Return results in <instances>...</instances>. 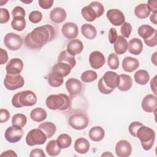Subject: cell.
<instances>
[{"label": "cell", "mask_w": 157, "mask_h": 157, "mask_svg": "<svg viewBox=\"0 0 157 157\" xmlns=\"http://www.w3.org/2000/svg\"><path fill=\"white\" fill-rule=\"evenodd\" d=\"M56 36V30L50 25H45L34 28L25 38V44L31 49H40L52 41Z\"/></svg>", "instance_id": "1"}, {"label": "cell", "mask_w": 157, "mask_h": 157, "mask_svg": "<svg viewBox=\"0 0 157 157\" xmlns=\"http://www.w3.org/2000/svg\"><path fill=\"white\" fill-rule=\"evenodd\" d=\"M47 107L51 110H66L70 107V98L63 93L58 94H51L48 96L45 101Z\"/></svg>", "instance_id": "2"}, {"label": "cell", "mask_w": 157, "mask_h": 157, "mask_svg": "<svg viewBox=\"0 0 157 157\" xmlns=\"http://www.w3.org/2000/svg\"><path fill=\"white\" fill-rule=\"evenodd\" d=\"M36 102V95L30 90L18 92L14 94L12 99V104L16 108H21L24 106H33Z\"/></svg>", "instance_id": "3"}, {"label": "cell", "mask_w": 157, "mask_h": 157, "mask_svg": "<svg viewBox=\"0 0 157 157\" xmlns=\"http://www.w3.org/2000/svg\"><path fill=\"white\" fill-rule=\"evenodd\" d=\"M136 137L140 140L142 148L145 150H149L153 146L155 139V132L150 128L143 125L138 129L136 133Z\"/></svg>", "instance_id": "4"}, {"label": "cell", "mask_w": 157, "mask_h": 157, "mask_svg": "<svg viewBox=\"0 0 157 157\" xmlns=\"http://www.w3.org/2000/svg\"><path fill=\"white\" fill-rule=\"evenodd\" d=\"M47 139L46 134L39 128L31 130L26 137V142L29 146L42 145Z\"/></svg>", "instance_id": "5"}, {"label": "cell", "mask_w": 157, "mask_h": 157, "mask_svg": "<svg viewBox=\"0 0 157 157\" xmlns=\"http://www.w3.org/2000/svg\"><path fill=\"white\" fill-rule=\"evenodd\" d=\"M25 80L20 75L6 74L4 80V85L9 90H15L23 86Z\"/></svg>", "instance_id": "6"}, {"label": "cell", "mask_w": 157, "mask_h": 157, "mask_svg": "<svg viewBox=\"0 0 157 157\" xmlns=\"http://www.w3.org/2000/svg\"><path fill=\"white\" fill-rule=\"evenodd\" d=\"M88 118L83 113H75L72 115L68 120L69 124L74 129L82 130L87 127Z\"/></svg>", "instance_id": "7"}, {"label": "cell", "mask_w": 157, "mask_h": 157, "mask_svg": "<svg viewBox=\"0 0 157 157\" xmlns=\"http://www.w3.org/2000/svg\"><path fill=\"white\" fill-rule=\"evenodd\" d=\"M5 46L10 50H19L23 44V40L20 36L13 33H7L4 39Z\"/></svg>", "instance_id": "8"}, {"label": "cell", "mask_w": 157, "mask_h": 157, "mask_svg": "<svg viewBox=\"0 0 157 157\" xmlns=\"http://www.w3.org/2000/svg\"><path fill=\"white\" fill-rule=\"evenodd\" d=\"M23 131L21 127L17 125L9 126L5 131L6 139L10 143H17L20 141L23 136Z\"/></svg>", "instance_id": "9"}, {"label": "cell", "mask_w": 157, "mask_h": 157, "mask_svg": "<svg viewBox=\"0 0 157 157\" xmlns=\"http://www.w3.org/2000/svg\"><path fill=\"white\" fill-rule=\"evenodd\" d=\"M107 18L114 26H120L124 23L125 17L123 12L118 9H110L107 12Z\"/></svg>", "instance_id": "10"}, {"label": "cell", "mask_w": 157, "mask_h": 157, "mask_svg": "<svg viewBox=\"0 0 157 157\" xmlns=\"http://www.w3.org/2000/svg\"><path fill=\"white\" fill-rule=\"evenodd\" d=\"M23 68V63L20 58L11 59L6 65V70L7 74L18 75L22 71Z\"/></svg>", "instance_id": "11"}, {"label": "cell", "mask_w": 157, "mask_h": 157, "mask_svg": "<svg viewBox=\"0 0 157 157\" xmlns=\"http://www.w3.org/2000/svg\"><path fill=\"white\" fill-rule=\"evenodd\" d=\"M102 78L105 85L113 90L118 86L120 82L119 75L113 71L106 72L102 77Z\"/></svg>", "instance_id": "12"}, {"label": "cell", "mask_w": 157, "mask_h": 157, "mask_svg": "<svg viewBox=\"0 0 157 157\" xmlns=\"http://www.w3.org/2000/svg\"><path fill=\"white\" fill-rule=\"evenodd\" d=\"M65 85L71 97L78 95L82 91V84L78 79L70 78L66 82Z\"/></svg>", "instance_id": "13"}, {"label": "cell", "mask_w": 157, "mask_h": 157, "mask_svg": "<svg viewBox=\"0 0 157 157\" xmlns=\"http://www.w3.org/2000/svg\"><path fill=\"white\" fill-rule=\"evenodd\" d=\"M141 106L142 109L148 113L155 112L157 107V98L153 94H147L142 99Z\"/></svg>", "instance_id": "14"}, {"label": "cell", "mask_w": 157, "mask_h": 157, "mask_svg": "<svg viewBox=\"0 0 157 157\" xmlns=\"http://www.w3.org/2000/svg\"><path fill=\"white\" fill-rule=\"evenodd\" d=\"M132 152V147L130 143L126 140L118 141L115 145V153L118 157H128Z\"/></svg>", "instance_id": "15"}, {"label": "cell", "mask_w": 157, "mask_h": 157, "mask_svg": "<svg viewBox=\"0 0 157 157\" xmlns=\"http://www.w3.org/2000/svg\"><path fill=\"white\" fill-rule=\"evenodd\" d=\"M63 35L68 39H74L78 34L77 25L72 22H67L64 23L61 28Z\"/></svg>", "instance_id": "16"}, {"label": "cell", "mask_w": 157, "mask_h": 157, "mask_svg": "<svg viewBox=\"0 0 157 157\" xmlns=\"http://www.w3.org/2000/svg\"><path fill=\"white\" fill-rule=\"evenodd\" d=\"M89 62L93 69H98L105 64V59L101 52L99 51H94L90 55Z\"/></svg>", "instance_id": "17"}, {"label": "cell", "mask_w": 157, "mask_h": 157, "mask_svg": "<svg viewBox=\"0 0 157 157\" xmlns=\"http://www.w3.org/2000/svg\"><path fill=\"white\" fill-rule=\"evenodd\" d=\"M83 49V45L79 39H72L67 45L66 51L70 55L75 56L80 54Z\"/></svg>", "instance_id": "18"}, {"label": "cell", "mask_w": 157, "mask_h": 157, "mask_svg": "<svg viewBox=\"0 0 157 157\" xmlns=\"http://www.w3.org/2000/svg\"><path fill=\"white\" fill-rule=\"evenodd\" d=\"M66 12L61 7H55L50 13V20L56 23H61L66 18Z\"/></svg>", "instance_id": "19"}, {"label": "cell", "mask_w": 157, "mask_h": 157, "mask_svg": "<svg viewBox=\"0 0 157 157\" xmlns=\"http://www.w3.org/2000/svg\"><path fill=\"white\" fill-rule=\"evenodd\" d=\"M139 66V61L137 59L131 56L125 57L122 61V68L128 72H132Z\"/></svg>", "instance_id": "20"}, {"label": "cell", "mask_w": 157, "mask_h": 157, "mask_svg": "<svg viewBox=\"0 0 157 157\" xmlns=\"http://www.w3.org/2000/svg\"><path fill=\"white\" fill-rule=\"evenodd\" d=\"M128 51L130 53L138 55L140 54L143 50V44L140 39L139 38H133L129 40L128 42Z\"/></svg>", "instance_id": "21"}, {"label": "cell", "mask_w": 157, "mask_h": 157, "mask_svg": "<svg viewBox=\"0 0 157 157\" xmlns=\"http://www.w3.org/2000/svg\"><path fill=\"white\" fill-rule=\"evenodd\" d=\"M113 44L114 50L118 55H122L128 50V42L122 36H118L117 40Z\"/></svg>", "instance_id": "22"}, {"label": "cell", "mask_w": 157, "mask_h": 157, "mask_svg": "<svg viewBox=\"0 0 157 157\" xmlns=\"http://www.w3.org/2000/svg\"><path fill=\"white\" fill-rule=\"evenodd\" d=\"M90 147V145L87 139L83 137L77 139L74 144L75 150L80 154L86 153Z\"/></svg>", "instance_id": "23"}, {"label": "cell", "mask_w": 157, "mask_h": 157, "mask_svg": "<svg viewBox=\"0 0 157 157\" xmlns=\"http://www.w3.org/2000/svg\"><path fill=\"white\" fill-rule=\"evenodd\" d=\"M120 82L117 88L122 91H126L131 89L132 85L131 77L126 74H121L119 75Z\"/></svg>", "instance_id": "24"}, {"label": "cell", "mask_w": 157, "mask_h": 157, "mask_svg": "<svg viewBox=\"0 0 157 157\" xmlns=\"http://www.w3.org/2000/svg\"><path fill=\"white\" fill-rule=\"evenodd\" d=\"M105 136L104 129L101 126H94L89 131V137L94 142H99Z\"/></svg>", "instance_id": "25"}, {"label": "cell", "mask_w": 157, "mask_h": 157, "mask_svg": "<svg viewBox=\"0 0 157 157\" xmlns=\"http://www.w3.org/2000/svg\"><path fill=\"white\" fill-rule=\"evenodd\" d=\"M81 32L85 37L90 40L94 39L97 35L96 28L88 23H85L81 26Z\"/></svg>", "instance_id": "26"}, {"label": "cell", "mask_w": 157, "mask_h": 157, "mask_svg": "<svg viewBox=\"0 0 157 157\" xmlns=\"http://www.w3.org/2000/svg\"><path fill=\"white\" fill-rule=\"evenodd\" d=\"M72 69V67L67 63L64 62H58L52 67V71L59 73L63 77L68 75Z\"/></svg>", "instance_id": "27"}, {"label": "cell", "mask_w": 157, "mask_h": 157, "mask_svg": "<svg viewBox=\"0 0 157 157\" xmlns=\"http://www.w3.org/2000/svg\"><path fill=\"white\" fill-rule=\"evenodd\" d=\"M48 82L53 87H59L63 83V77L57 72L52 71L48 75Z\"/></svg>", "instance_id": "28"}, {"label": "cell", "mask_w": 157, "mask_h": 157, "mask_svg": "<svg viewBox=\"0 0 157 157\" xmlns=\"http://www.w3.org/2000/svg\"><path fill=\"white\" fill-rule=\"evenodd\" d=\"M47 116V112L42 108L36 107L31 110L30 117L34 121L42 122L46 119Z\"/></svg>", "instance_id": "29"}, {"label": "cell", "mask_w": 157, "mask_h": 157, "mask_svg": "<svg viewBox=\"0 0 157 157\" xmlns=\"http://www.w3.org/2000/svg\"><path fill=\"white\" fill-rule=\"evenodd\" d=\"M38 128L40 129L47 136V138L52 137L55 133L56 127L53 123L50 121H45L40 124Z\"/></svg>", "instance_id": "30"}, {"label": "cell", "mask_w": 157, "mask_h": 157, "mask_svg": "<svg viewBox=\"0 0 157 157\" xmlns=\"http://www.w3.org/2000/svg\"><path fill=\"white\" fill-rule=\"evenodd\" d=\"M156 30L152 26L148 25H143L140 26L137 30L138 34L144 39V40L150 39Z\"/></svg>", "instance_id": "31"}, {"label": "cell", "mask_w": 157, "mask_h": 157, "mask_svg": "<svg viewBox=\"0 0 157 157\" xmlns=\"http://www.w3.org/2000/svg\"><path fill=\"white\" fill-rule=\"evenodd\" d=\"M134 78L135 80V82L141 85H146L149 79H150V75L148 72L144 69L139 70L137 71L134 75Z\"/></svg>", "instance_id": "32"}, {"label": "cell", "mask_w": 157, "mask_h": 157, "mask_svg": "<svg viewBox=\"0 0 157 157\" xmlns=\"http://www.w3.org/2000/svg\"><path fill=\"white\" fill-rule=\"evenodd\" d=\"M150 13V11L145 3L140 4L135 7L134 14L138 18L145 19L149 16Z\"/></svg>", "instance_id": "33"}, {"label": "cell", "mask_w": 157, "mask_h": 157, "mask_svg": "<svg viewBox=\"0 0 157 157\" xmlns=\"http://www.w3.org/2000/svg\"><path fill=\"white\" fill-rule=\"evenodd\" d=\"M81 13L83 18L88 21H93L98 18L95 10L90 5L83 7L82 9Z\"/></svg>", "instance_id": "34"}, {"label": "cell", "mask_w": 157, "mask_h": 157, "mask_svg": "<svg viewBox=\"0 0 157 157\" xmlns=\"http://www.w3.org/2000/svg\"><path fill=\"white\" fill-rule=\"evenodd\" d=\"M58 61L67 63L72 67V68L76 64V61L74 56L67 53L66 50H63L59 53L58 58Z\"/></svg>", "instance_id": "35"}, {"label": "cell", "mask_w": 157, "mask_h": 157, "mask_svg": "<svg viewBox=\"0 0 157 157\" xmlns=\"http://www.w3.org/2000/svg\"><path fill=\"white\" fill-rule=\"evenodd\" d=\"M46 151L51 156H58L61 152V148L58 145L56 140H50L46 146Z\"/></svg>", "instance_id": "36"}, {"label": "cell", "mask_w": 157, "mask_h": 157, "mask_svg": "<svg viewBox=\"0 0 157 157\" xmlns=\"http://www.w3.org/2000/svg\"><path fill=\"white\" fill-rule=\"evenodd\" d=\"M56 142L61 149L67 148L71 146L72 139L71 136L67 134H61L58 137Z\"/></svg>", "instance_id": "37"}, {"label": "cell", "mask_w": 157, "mask_h": 157, "mask_svg": "<svg viewBox=\"0 0 157 157\" xmlns=\"http://www.w3.org/2000/svg\"><path fill=\"white\" fill-rule=\"evenodd\" d=\"M11 26L13 29L17 31H23L26 27V20L25 17H17L13 18L11 23Z\"/></svg>", "instance_id": "38"}, {"label": "cell", "mask_w": 157, "mask_h": 157, "mask_svg": "<svg viewBox=\"0 0 157 157\" xmlns=\"http://www.w3.org/2000/svg\"><path fill=\"white\" fill-rule=\"evenodd\" d=\"M27 122V118L26 115L23 113L15 114L12 118V125L19 126L21 128L24 127Z\"/></svg>", "instance_id": "39"}, {"label": "cell", "mask_w": 157, "mask_h": 157, "mask_svg": "<svg viewBox=\"0 0 157 157\" xmlns=\"http://www.w3.org/2000/svg\"><path fill=\"white\" fill-rule=\"evenodd\" d=\"M98 77L97 73L92 70H88L83 72L81 75V80L85 83H90L96 80Z\"/></svg>", "instance_id": "40"}, {"label": "cell", "mask_w": 157, "mask_h": 157, "mask_svg": "<svg viewBox=\"0 0 157 157\" xmlns=\"http://www.w3.org/2000/svg\"><path fill=\"white\" fill-rule=\"evenodd\" d=\"M107 64L109 67L112 70L118 69L119 67L120 62L117 55L115 53H110L108 56Z\"/></svg>", "instance_id": "41"}, {"label": "cell", "mask_w": 157, "mask_h": 157, "mask_svg": "<svg viewBox=\"0 0 157 157\" xmlns=\"http://www.w3.org/2000/svg\"><path fill=\"white\" fill-rule=\"evenodd\" d=\"M90 5L95 10L98 18L101 17L103 15L104 12V7L101 3H100L99 2H98V1H93V2H91L90 4Z\"/></svg>", "instance_id": "42"}, {"label": "cell", "mask_w": 157, "mask_h": 157, "mask_svg": "<svg viewBox=\"0 0 157 157\" xmlns=\"http://www.w3.org/2000/svg\"><path fill=\"white\" fill-rule=\"evenodd\" d=\"M42 19V13L38 11H32L29 15V20L33 23H38Z\"/></svg>", "instance_id": "43"}, {"label": "cell", "mask_w": 157, "mask_h": 157, "mask_svg": "<svg viewBox=\"0 0 157 157\" xmlns=\"http://www.w3.org/2000/svg\"><path fill=\"white\" fill-rule=\"evenodd\" d=\"M132 31V26L129 23L124 22L121 27V33L123 37L128 38Z\"/></svg>", "instance_id": "44"}, {"label": "cell", "mask_w": 157, "mask_h": 157, "mask_svg": "<svg viewBox=\"0 0 157 157\" xmlns=\"http://www.w3.org/2000/svg\"><path fill=\"white\" fill-rule=\"evenodd\" d=\"M143 125L144 124L142 123L139 122V121H133V122H132L129 124V128H128L129 132L131 136L136 137V133H137V131L138 129Z\"/></svg>", "instance_id": "45"}, {"label": "cell", "mask_w": 157, "mask_h": 157, "mask_svg": "<svg viewBox=\"0 0 157 157\" xmlns=\"http://www.w3.org/2000/svg\"><path fill=\"white\" fill-rule=\"evenodd\" d=\"M98 89L99 90V91L104 94H110V93H112L113 90L109 88L108 87H107L105 84L104 83L103 81H102V77L99 79V82H98Z\"/></svg>", "instance_id": "46"}, {"label": "cell", "mask_w": 157, "mask_h": 157, "mask_svg": "<svg viewBox=\"0 0 157 157\" xmlns=\"http://www.w3.org/2000/svg\"><path fill=\"white\" fill-rule=\"evenodd\" d=\"M1 15H0V23L1 24L6 23L9 21L10 19V14L7 9L1 8Z\"/></svg>", "instance_id": "47"}, {"label": "cell", "mask_w": 157, "mask_h": 157, "mask_svg": "<svg viewBox=\"0 0 157 157\" xmlns=\"http://www.w3.org/2000/svg\"><path fill=\"white\" fill-rule=\"evenodd\" d=\"M12 15L13 18L17 17H25V11L24 9L20 6H17L13 8L12 12Z\"/></svg>", "instance_id": "48"}, {"label": "cell", "mask_w": 157, "mask_h": 157, "mask_svg": "<svg viewBox=\"0 0 157 157\" xmlns=\"http://www.w3.org/2000/svg\"><path fill=\"white\" fill-rule=\"evenodd\" d=\"M144 42L145 44L150 47H153L156 46L157 44V31L155 32L154 34L150 39L144 40Z\"/></svg>", "instance_id": "49"}, {"label": "cell", "mask_w": 157, "mask_h": 157, "mask_svg": "<svg viewBox=\"0 0 157 157\" xmlns=\"http://www.w3.org/2000/svg\"><path fill=\"white\" fill-rule=\"evenodd\" d=\"M10 118V113L7 109H1L0 110V123H3L9 120Z\"/></svg>", "instance_id": "50"}, {"label": "cell", "mask_w": 157, "mask_h": 157, "mask_svg": "<svg viewBox=\"0 0 157 157\" xmlns=\"http://www.w3.org/2000/svg\"><path fill=\"white\" fill-rule=\"evenodd\" d=\"M39 6L44 9H48L52 7L53 4V0H39L38 1Z\"/></svg>", "instance_id": "51"}, {"label": "cell", "mask_w": 157, "mask_h": 157, "mask_svg": "<svg viewBox=\"0 0 157 157\" xmlns=\"http://www.w3.org/2000/svg\"><path fill=\"white\" fill-rule=\"evenodd\" d=\"M117 37H118V35H117L116 29H115L113 28H111L109 30V35H108L109 40L110 43V44H114L115 40H117Z\"/></svg>", "instance_id": "52"}, {"label": "cell", "mask_w": 157, "mask_h": 157, "mask_svg": "<svg viewBox=\"0 0 157 157\" xmlns=\"http://www.w3.org/2000/svg\"><path fill=\"white\" fill-rule=\"evenodd\" d=\"M30 157H45V155L44 152V151L40 148H34L33 149L29 154Z\"/></svg>", "instance_id": "53"}, {"label": "cell", "mask_w": 157, "mask_h": 157, "mask_svg": "<svg viewBox=\"0 0 157 157\" xmlns=\"http://www.w3.org/2000/svg\"><path fill=\"white\" fill-rule=\"evenodd\" d=\"M149 10L152 13L157 12V1H148L147 4Z\"/></svg>", "instance_id": "54"}, {"label": "cell", "mask_w": 157, "mask_h": 157, "mask_svg": "<svg viewBox=\"0 0 157 157\" xmlns=\"http://www.w3.org/2000/svg\"><path fill=\"white\" fill-rule=\"evenodd\" d=\"M1 52V64H5L8 60V55L6 50H4L3 48H0Z\"/></svg>", "instance_id": "55"}, {"label": "cell", "mask_w": 157, "mask_h": 157, "mask_svg": "<svg viewBox=\"0 0 157 157\" xmlns=\"http://www.w3.org/2000/svg\"><path fill=\"white\" fill-rule=\"evenodd\" d=\"M17 157V155L15 153V152L12 150H9L6 151H4L1 153V157Z\"/></svg>", "instance_id": "56"}, {"label": "cell", "mask_w": 157, "mask_h": 157, "mask_svg": "<svg viewBox=\"0 0 157 157\" xmlns=\"http://www.w3.org/2000/svg\"><path fill=\"white\" fill-rule=\"evenodd\" d=\"M156 76H155L154 78L150 81V86H151V90L153 91V93L156 94Z\"/></svg>", "instance_id": "57"}, {"label": "cell", "mask_w": 157, "mask_h": 157, "mask_svg": "<svg viewBox=\"0 0 157 157\" xmlns=\"http://www.w3.org/2000/svg\"><path fill=\"white\" fill-rule=\"evenodd\" d=\"M156 16H157V12L156 13H152V14L150 15V21L152 22L153 24L155 25H156L157 22V18H156Z\"/></svg>", "instance_id": "58"}, {"label": "cell", "mask_w": 157, "mask_h": 157, "mask_svg": "<svg viewBox=\"0 0 157 157\" xmlns=\"http://www.w3.org/2000/svg\"><path fill=\"white\" fill-rule=\"evenodd\" d=\"M113 156V155L112 154V153H110V152H109V151H106V152H105L104 153H103L102 155H101V156Z\"/></svg>", "instance_id": "59"}, {"label": "cell", "mask_w": 157, "mask_h": 157, "mask_svg": "<svg viewBox=\"0 0 157 157\" xmlns=\"http://www.w3.org/2000/svg\"><path fill=\"white\" fill-rule=\"evenodd\" d=\"M21 2H24V3H27V4H29L31 2H32V1H29V2H27V1H21Z\"/></svg>", "instance_id": "60"}]
</instances>
